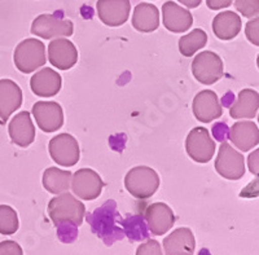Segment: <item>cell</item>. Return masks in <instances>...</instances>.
<instances>
[{
    "label": "cell",
    "mask_w": 259,
    "mask_h": 255,
    "mask_svg": "<svg viewBox=\"0 0 259 255\" xmlns=\"http://www.w3.org/2000/svg\"><path fill=\"white\" fill-rule=\"evenodd\" d=\"M85 206L69 192H64L52 198L48 203V215L56 227L73 224L79 227L83 223Z\"/></svg>",
    "instance_id": "6da1fadb"
},
{
    "label": "cell",
    "mask_w": 259,
    "mask_h": 255,
    "mask_svg": "<svg viewBox=\"0 0 259 255\" xmlns=\"http://www.w3.org/2000/svg\"><path fill=\"white\" fill-rule=\"evenodd\" d=\"M161 184L158 174L148 166H136L124 176V187L131 196L138 199L150 198Z\"/></svg>",
    "instance_id": "7a4b0ae2"
},
{
    "label": "cell",
    "mask_w": 259,
    "mask_h": 255,
    "mask_svg": "<svg viewBox=\"0 0 259 255\" xmlns=\"http://www.w3.org/2000/svg\"><path fill=\"white\" fill-rule=\"evenodd\" d=\"M13 61H15L16 68L21 73H34L47 61L45 43L34 38L25 39L16 47L15 53H13Z\"/></svg>",
    "instance_id": "3957f363"
},
{
    "label": "cell",
    "mask_w": 259,
    "mask_h": 255,
    "mask_svg": "<svg viewBox=\"0 0 259 255\" xmlns=\"http://www.w3.org/2000/svg\"><path fill=\"white\" fill-rule=\"evenodd\" d=\"M223 60L211 51H202L192 62V74L202 84H214L223 76Z\"/></svg>",
    "instance_id": "277c9868"
},
{
    "label": "cell",
    "mask_w": 259,
    "mask_h": 255,
    "mask_svg": "<svg viewBox=\"0 0 259 255\" xmlns=\"http://www.w3.org/2000/svg\"><path fill=\"white\" fill-rule=\"evenodd\" d=\"M215 170L227 180H240L245 175V158L230 144L222 141L218 156L215 158Z\"/></svg>",
    "instance_id": "5b68a950"
},
{
    "label": "cell",
    "mask_w": 259,
    "mask_h": 255,
    "mask_svg": "<svg viewBox=\"0 0 259 255\" xmlns=\"http://www.w3.org/2000/svg\"><path fill=\"white\" fill-rule=\"evenodd\" d=\"M30 31L41 39L69 38L74 34V25L70 20L45 13L32 21Z\"/></svg>",
    "instance_id": "8992f818"
},
{
    "label": "cell",
    "mask_w": 259,
    "mask_h": 255,
    "mask_svg": "<svg viewBox=\"0 0 259 255\" xmlns=\"http://www.w3.org/2000/svg\"><path fill=\"white\" fill-rule=\"evenodd\" d=\"M48 150L53 162L62 167H71L77 164L80 158L79 144L70 134H60L51 139Z\"/></svg>",
    "instance_id": "52a82bcc"
},
{
    "label": "cell",
    "mask_w": 259,
    "mask_h": 255,
    "mask_svg": "<svg viewBox=\"0 0 259 255\" xmlns=\"http://www.w3.org/2000/svg\"><path fill=\"white\" fill-rule=\"evenodd\" d=\"M215 141L205 127H194L186 139V150L189 158L197 163H207L215 154Z\"/></svg>",
    "instance_id": "ba28073f"
},
{
    "label": "cell",
    "mask_w": 259,
    "mask_h": 255,
    "mask_svg": "<svg viewBox=\"0 0 259 255\" xmlns=\"http://www.w3.org/2000/svg\"><path fill=\"white\" fill-rule=\"evenodd\" d=\"M105 183L101 176L92 168H80L71 175L70 188L73 193L84 201H94L99 198Z\"/></svg>",
    "instance_id": "9c48e42d"
},
{
    "label": "cell",
    "mask_w": 259,
    "mask_h": 255,
    "mask_svg": "<svg viewBox=\"0 0 259 255\" xmlns=\"http://www.w3.org/2000/svg\"><path fill=\"white\" fill-rule=\"evenodd\" d=\"M32 115L41 131L52 134L64 124V110L55 101H38L32 105Z\"/></svg>",
    "instance_id": "30bf717a"
},
{
    "label": "cell",
    "mask_w": 259,
    "mask_h": 255,
    "mask_svg": "<svg viewBox=\"0 0 259 255\" xmlns=\"http://www.w3.org/2000/svg\"><path fill=\"white\" fill-rule=\"evenodd\" d=\"M97 16L104 25L110 27L122 26L131 12L130 0H97Z\"/></svg>",
    "instance_id": "8fae6325"
},
{
    "label": "cell",
    "mask_w": 259,
    "mask_h": 255,
    "mask_svg": "<svg viewBox=\"0 0 259 255\" xmlns=\"http://www.w3.org/2000/svg\"><path fill=\"white\" fill-rule=\"evenodd\" d=\"M48 60L59 70H69L78 62V50L69 39H53L48 46Z\"/></svg>",
    "instance_id": "7c38bea8"
},
{
    "label": "cell",
    "mask_w": 259,
    "mask_h": 255,
    "mask_svg": "<svg viewBox=\"0 0 259 255\" xmlns=\"http://www.w3.org/2000/svg\"><path fill=\"white\" fill-rule=\"evenodd\" d=\"M192 110L196 119L202 123H210L223 114V108L218 96L211 90H203L194 96Z\"/></svg>",
    "instance_id": "4fadbf2b"
},
{
    "label": "cell",
    "mask_w": 259,
    "mask_h": 255,
    "mask_svg": "<svg viewBox=\"0 0 259 255\" xmlns=\"http://www.w3.org/2000/svg\"><path fill=\"white\" fill-rule=\"evenodd\" d=\"M149 231L154 236H162L167 233L175 224L174 211L168 205L163 202H156L148 206L145 211Z\"/></svg>",
    "instance_id": "5bb4252c"
},
{
    "label": "cell",
    "mask_w": 259,
    "mask_h": 255,
    "mask_svg": "<svg viewBox=\"0 0 259 255\" xmlns=\"http://www.w3.org/2000/svg\"><path fill=\"white\" fill-rule=\"evenodd\" d=\"M163 26L171 32H186L193 24V16L188 9L183 8L174 2H166L162 6Z\"/></svg>",
    "instance_id": "9a60e30c"
},
{
    "label": "cell",
    "mask_w": 259,
    "mask_h": 255,
    "mask_svg": "<svg viewBox=\"0 0 259 255\" xmlns=\"http://www.w3.org/2000/svg\"><path fill=\"white\" fill-rule=\"evenodd\" d=\"M9 138L17 147L27 148L35 140V126L29 113L20 112L12 118L8 126Z\"/></svg>",
    "instance_id": "2e32d148"
},
{
    "label": "cell",
    "mask_w": 259,
    "mask_h": 255,
    "mask_svg": "<svg viewBox=\"0 0 259 255\" xmlns=\"http://www.w3.org/2000/svg\"><path fill=\"white\" fill-rule=\"evenodd\" d=\"M196 240L193 232L187 227L172 231L163 240L165 255H193Z\"/></svg>",
    "instance_id": "e0dca14e"
},
{
    "label": "cell",
    "mask_w": 259,
    "mask_h": 255,
    "mask_svg": "<svg viewBox=\"0 0 259 255\" xmlns=\"http://www.w3.org/2000/svg\"><path fill=\"white\" fill-rule=\"evenodd\" d=\"M62 78L57 71L51 68H45L36 71L30 79L31 91L40 97H52L61 90Z\"/></svg>",
    "instance_id": "ac0fdd59"
},
{
    "label": "cell",
    "mask_w": 259,
    "mask_h": 255,
    "mask_svg": "<svg viewBox=\"0 0 259 255\" xmlns=\"http://www.w3.org/2000/svg\"><path fill=\"white\" fill-rule=\"evenodd\" d=\"M228 136L237 149L247 152L258 145L259 129L251 120H241L233 123Z\"/></svg>",
    "instance_id": "d6986e66"
},
{
    "label": "cell",
    "mask_w": 259,
    "mask_h": 255,
    "mask_svg": "<svg viewBox=\"0 0 259 255\" xmlns=\"http://www.w3.org/2000/svg\"><path fill=\"white\" fill-rule=\"evenodd\" d=\"M22 105V91L20 86L11 79H0V119L8 120Z\"/></svg>",
    "instance_id": "ffe728a7"
},
{
    "label": "cell",
    "mask_w": 259,
    "mask_h": 255,
    "mask_svg": "<svg viewBox=\"0 0 259 255\" xmlns=\"http://www.w3.org/2000/svg\"><path fill=\"white\" fill-rule=\"evenodd\" d=\"M259 109V94L251 88H245L237 95L235 103L230 108V115L233 119H251Z\"/></svg>",
    "instance_id": "44dd1931"
},
{
    "label": "cell",
    "mask_w": 259,
    "mask_h": 255,
    "mask_svg": "<svg viewBox=\"0 0 259 255\" xmlns=\"http://www.w3.org/2000/svg\"><path fill=\"white\" fill-rule=\"evenodd\" d=\"M212 32L221 40H232L242 29L241 17L232 11H226L215 16L212 20Z\"/></svg>",
    "instance_id": "7402d4cb"
},
{
    "label": "cell",
    "mask_w": 259,
    "mask_h": 255,
    "mask_svg": "<svg viewBox=\"0 0 259 255\" xmlns=\"http://www.w3.org/2000/svg\"><path fill=\"white\" fill-rule=\"evenodd\" d=\"M134 29L140 32H153L159 27V11L150 3H140L133 15Z\"/></svg>",
    "instance_id": "603a6c76"
},
{
    "label": "cell",
    "mask_w": 259,
    "mask_h": 255,
    "mask_svg": "<svg viewBox=\"0 0 259 255\" xmlns=\"http://www.w3.org/2000/svg\"><path fill=\"white\" fill-rule=\"evenodd\" d=\"M71 175L68 170H61L57 167H48L43 173V187L52 194H60L68 192L70 188Z\"/></svg>",
    "instance_id": "cb8c5ba5"
},
{
    "label": "cell",
    "mask_w": 259,
    "mask_h": 255,
    "mask_svg": "<svg viewBox=\"0 0 259 255\" xmlns=\"http://www.w3.org/2000/svg\"><path fill=\"white\" fill-rule=\"evenodd\" d=\"M207 44V34L202 29H194L179 39V51L184 57H192Z\"/></svg>",
    "instance_id": "d4e9b609"
},
{
    "label": "cell",
    "mask_w": 259,
    "mask_h": 255,
    "mask_svg": "<svg viewBox=\"0 0 259 255\" xmlns=\"http://www.w3.org/2000/svg\"><path fill=\"white\" fill-rule=\"evenodd\" d=\"M18 227V215L15 208L8 205H0V235H15Z\"/></svg>",
    "instance_id": "484cf974"
},
{
    "label": "cell",
    "mask_w": 259,
    "mask_h": 255,
    "mask_svg": "<svg viewBox=\"0 0 259 255\" xmlns=\"http://www.w3.org/2000/svg\"><path fill=\"white\" fill-rule=\"evenodd\" d=\"M235 7L237 12L246 18L258 17L259 15L258 0H235Z\"/></svg>",
    "instance_id": "4316f807"
},
{
    "label": "cell",
    "mask_w": 259,
    "mask_h": 255,
    "mask_svg": "<svg viewBox=\"0 0 259 255\" xmlns=\"http://www.w3.org/2000/svg\"><path fill=\"white\" fill-rule=\"evenodd\" d=\"M245 35H246L247 40L254 44L255 47L259 46V20L258 17L251 18L245 26Z\"/></svg>",
    "instance_id": "83f0119b"
},
{
    "label": "cell",
    "mask_w": 259,
    "mask_h": 255,
    "mask_svg": "<svg viewBox=\"0 0 259 255\" xmlns=\"http://www.w3.org/2000/svg\"><path fill=\"white\" fill-rule=\"evenodd\" d=\"M136 255H163L158 241L148 240L147 242L139 245L136 249Z\"/></svg>",
    "instance_id": "f1b7e54d"
},
{
    "label": "cell",
    "mask_w": 259,
    "mask_h": 255,
    "mask_svg": "<svg viewBox=\"0 0 259 255\" xmlns=\"http://www.w3.org/2000/svg\"><path fill=\"white\" fill-rule=\"evenodd\" d=\"M0 255H24V251L16 241L7 240L0 242Z\"/></svg>",
    "instance_id": "f546056e"
},
{
    "label": "cell",
    "mask_w": 259,
    "mask_h": 255,
    "mask_svg": "<svg viewBox=\"0 0 259 255\" xmlns=\"http://www.w3.org/2000/svg\"><path fill=\"white\" fill-rule=\"evenodd\" d=\"M232 2L233 0H206V6L211 11H221V9L230 7Z\"/></svg>",
    "instance_id": "4dcf8cb0"
},
{
    "label": "cell",
    "mask_w": 259,
    "mask_h": 255,
    "mask_svg": "<svg viewBox=\"0 0 259 255\" xmlns=\"http://www.w3.org/2000/svg\"><path fill=\"white\" fill-rule=\"evenodd\" d=\"M258 156H259V150L255 149L250 156H249V170H250L251 174H254L255 176H258Z\"/></svg>",
    "instance_id": "1f68e13d"
},
{
    "label": "cell",
    "mask_w": 259,
    "mask_h": 255,
    "mask_svg": "<svg viewBox=\"0 0 259 255\" xmlns=\"http://www.w3.org/2000/svg\"><path fill=\"white\" fill-rule=\"evenodd\" d=\"M178 2L182 3L183 6H186L187 8H197L202 3V0H178Z\"/></svg>",
    "instance_id": "d6a6232c"
}]
</instances>
